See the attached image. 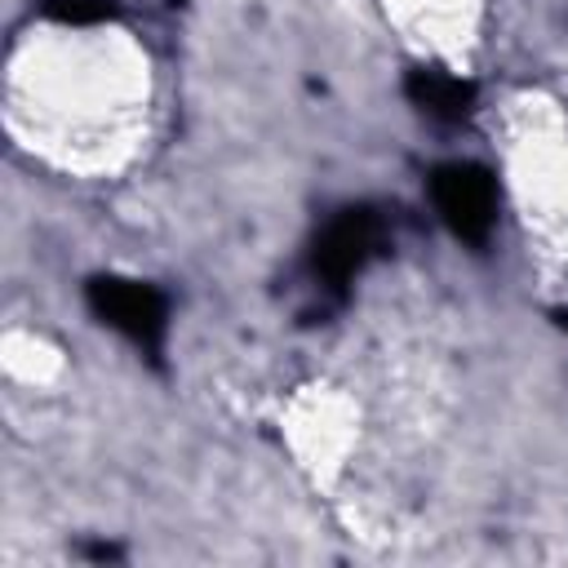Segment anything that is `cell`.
Instances as JSON below:
<instances>
[{
    "instance_id": "6da1fadb",
    "label": "cell",
    "mask_w": 568,
    "mask_h": 568,
    "mask_svg": "<svg viewBox=\"0 0 568 568\" xmlns=\"http://www.w3.org/2000/svg\"><path fill=\"white\" fill-rule=\"evenodd\" d=\"M98 22L62 18L40 44L31 36L22 49H13L4 111L22 146L36 151L40 142L58 160H71V146L89 155L124 120L133 84Z\"/></svg>"
},
{
    "instance_id": "7a4b0ae2",
    "label": "cell",
    "mask_w": 568,
    "mask_h": 568,
    "mask_svg": "<svg viewBox=\"0 0 568 568\" xmlns=\"http://www.w3.org/2000/svg\"><path fill=\"white\" fill-rule=\"evenodd\" d=\"M430 195H435L439 217H444L462 240H484V235L493 231L497 191H493V182H488L484 169H475V164H448V169L435 173Z\"/></svg>"
},
{
    "instance_id": "3957f363",
    "label": "cell",
    "mask_w": 568,
    "mask_h": 568,
    "mask_svg": "<svg viewBox=\"0 0 568 568\" xmlns=\"http://www.w3.org/2000/svg\"><path fill=\"white\" fill-rule=\"evenodd\" d=\"M93 302H98V311H102L115 328H124L133 342H146V346L160 342V328H164V302H160L146 284L106 280V284H93Z\"/></svg>"
},
{
    "instance_id": "277c9868",
    "label": "cell",
    "mask_w": 568,
    "mask_h": 568,
    "mask_svg": "<svg viewBox=\"0 0 568 568\" xmlns=\"http://www.w3.org/2000/svg\"><path fill=\"white\" fill-rule=\"evenodd\" d=\"M373 222L364 213H346L328 226L324 244H320V271L333 275V280H346L351 271L364 266V257L373 253Z\"/></svg>"
},
{
    "instance_id": "5b68a950",
    "label": "cell",
    "mask_w": 568,
    "mask_h": 568,
    "mask_svg": "<svg viewBox=\"0 0 568 568\" xmlns=\"http://www.w3.org/2000/svg\"><path fill=\"white\" fill-rule=\"evenodd\" d=\"M413 89H417V102L430 106L435 115H457L466 106V98H470V89L453 71H417Z\"/></svg>"
}]
</instances>
